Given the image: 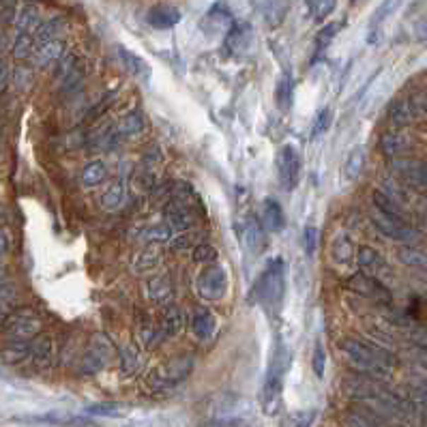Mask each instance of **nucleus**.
I'll list each match as a JSON object with an SVG mask.
<instances>
[{
  "mask_svg": "<svg viewBox=\"0 0 427 427\" xmlns=\"http://www.w3.org/2000/svg\"><path fill=\"white\" fill-rule=\"evenodd\" d=\"M112 354V344L105 335H95L93 337V344L88 346L86 354L82 356V372L86 374H95L99 372L103 365L107 363Z\"/></svg>",
  "mask_w": 427,
  "mask_h": 427,
  "instance_id": "9b49d317",
  "label": "nucleus"
},
{
  "mask_svg": "<svg viewBox=\"0 0 427 427\" xmlns=\"http://www.w3.org/2000/svg\"><path fill=\"white\" fill-rule=\"evenodd\" d=\"M118 354H120V370H123V374H136L138 372V368H140V358H138V354H136V350H131V348H120L118 350Z\"/></svg>",
  "mask_w": 427,
  "mask_h": 427,
  "instance_id": "79ce46f5",
  "label": "nucleus"
},
{
  "mask_svg": "<svg viewBox=\"0 0 427 427\" xmlns=\"http://www.w3.org/2000/svg\"><path fill=\"white\" fill-rule=\"evenodd\" d=\"M163 221L165 226H170L172 230H178V232H189L196 223V217L189 209L187 202L182 200H172L165 204L163 209Z\"/></svg>",
  "mask_w": 427,
  "mask_h": 427,
  "instance_id": "f8f14e48",
  "label": "nucleus"
},
{
  "mask_svg": "<svg viewBox=\"0 0 427 427\" xmlns=\"http://www.w3.org/2000/svg\"><path fill=\"white\" fill-rule=\"evenodd\" d=\"M174 236H172V228L170 226H151V228H144L142 232V240L146 242H153V245H161V242H170Z\"/></svg>",
  "mask_w": 427,
  "mask_h": 427,
  "instance_id": "4c0bfd02",
  "label": "nucleus"
},
{
  "mask_svg": "<svg viewBox=\"0 0 427 427\" xmlns=\"http://www.w3.org/2000/svg\"><path fill=\"white\" fill-rule=\"evenodd\" d=\"M391 170L406 182L408 187L427 194V163L416 159H391Z\"/></svg>",
  "mask_w": 427,
  "mask_h": 427,
  "instance_id": "423d86ee",
  "label": "nucleus"
},
{
  "mask_svg": "<svg viewBox=\"0 0 427 427\" xmlns=\"http://www.w3.org/2000/svg\"><path fill=\"white\" fill-rule=\"evenodd\" d=\"M292 86H294V82H292V76H290V74L281 76L279 82H277L275 101H277V107H279L281 112H288L290 105H292Z\"/></svg>",
  "mask_w": 427,
  "mask_h": 427,
  "instance_id": "72a5a7b5",
  "label": "nucleus"
},
{
  "mask_svg": "<svg viewBox=\"0 0 427 427\" xmlns=\"http://www.w3.org/2000/svg\"><path fill=\"white\" fill-rule=\"evenodd\" d=\"M333 7H335V0H320V3H318V11H316L318 20H324V18L333 11Z\"/></svg>",
  "mask_w": 427,
  "mask_h": 427,
  "instance_id": "6e6d98bb",
  "label": "nucleus"
},
{
  "mask_svg": "<svg viewBox=\"0 0 427 427\" xmlns=\"http://www.w3.org/2000/svg\"><path fill=\"white\" fill-rule=\"evenodd\" d=\"M159 329H161L163 337L176 335L182 329V314H180V310H176V308H172V305H170V308L159 318Z\"/></svg>",
  "mask_w": 427,
  "mask_h": 427,
  "instance_id": "c85d7f7f",
  "label": "nucleus"
},
{
  "mask_svg": "<svg viewBox=\"0 0 427 427\" xmlns=\"http://www.w3.org/2000/svg\"><path fill=\"white\" fill-rule=\"evenodd\" d=\"M242 245H245V250L254 256H260L267 245H269V238H267V228L262 226V221H258L256 217H245L240 219L238 228H236Z\"/></svg>",
  "mask_w": 427,
  "mask_h": 427,
  "instance_id": "0eeeda50",
  "label": "nucleus"
},
{
  "mask_svg": "<svg viewBox=\"0 0 427 427\" xmlns=\"http://www.w3.org/2000/svg\"><path fill=\"white\" fill-rule=\"evenodd\" d=\"M33 82V76L26 69H13V86L18 90H26Z\"/></svg>",
  "mask_w": 427,
  "mask_h": 427,
  "instance_id": "864d4df0",
  "label": "nucleus"
},
{
  "mask_svg": "<svg viewBox=\"0 0 427 427\" xmlns=\"http://www.w3.org/2000/svg\"><path fill=\"white\" fill-rule=\"evenodd\" d=\"M118 54H120V60H123L125 69H127L131 76H142V78L148 76V65L144 63V60H142L138 54H134V52H129V49H125V47H118Z\"/></svg>",
  "mask_w": 427,
  "mask_h": 427,
  "instance_id": "473e14b6",
  "label": "nucleus"
},
{
  "mask_svg": "<svg viewBox=\"0 0 427 427\" xmlns=\"http://www.w3.org/2000/svg\"><path fill=\"white\" fill-rule=\"evenodd\" d=\"M11 76H13V74L9 71V65L3 63V76H0V82H3V90L9 88V78H11Z\"/></svg>",
  "mask_w": 427,
  "mask_h": 427,
  "instance_id": "4d7b16f0",
  "label": "nucleus"
},
{
  "mask_svg": "<svg viewBox=\"0 0 427 427\" xmlns=\"http://www.w3.org/2000/svg\"><path fill=\"white\" fill-rule=\"evenodd\" d=\"M262 223L273 234H277L286 228V215H283V209L277 200L267 198L262 202Z\"/></svg>",
  "mask_w": 427,
  "mask_h": 427,
  "instance_id": "aec40b11",
  "label": "nucleus"
},
{
  "mask_svg": "<svg viewBox=\"0 0 427 427\" xmlns=\"http://www.w3.org/2000/svg\"><path fill=\"white\" fill-rule=\"evenodd\" d=\"M159 264V252H155V250H142V252H138L136 256H134V260H131V267H134V271L136 273H151L155 267Z\"/></svg>",
  "mask_w": 427,
  "mask_h": 427,
  "instance_id": "f704fd0d",
  "label": "nucleus"
},
{
  "mask_svg": "<svg viewBox=\"0 0 427 427\" xmlns=\"http://www.w3.org/2000/svg\"><path fill=\"white\" fill-rule=\"evenodd\" d=\"M116 97H118V93L116 90H112V93H107L105 97H103V101H99L90 112H88V116H86V123H93V120H97L101 114H105L107 110H110V105L116 101Z\"/></svg>",
  "mask_w": 427,
  "mask_h": 427,
  "instance_id": "49530a36",
  "label": "nucleus"
},
{
  "mask_svg": "<svg viewBox=\"0 0 427 427\" xmlns=\"http://www.w3.org/2000/svg\"><path fill=\"white\" fill-rule=\"evenodd\" d=\"M356 264L363 269V273H368V275H378L387 267L385 258L376 250H372V247H358V252H356Z\"/></svg>",
  "mask_w": 427,
  "mask_h": 427,
  "instance_id": "393cba45",
  "label": "nucleus"
},
{
  "mask_svg": "<svg viewBox=\"0 0 427 427\" xmlns=\"http://www.w3.org/2000/svg\"><path fill=\"white\" fill-rule=\"evenodd\" d=\"M49 354H52V339L49 337H37V339H33L30 358H33L35 365H45L49 361Z\"/></svg>",
  "mask_w": 427,
  "mask_h": 427,
  "instance_id": "58836bf2",
  "label": "nucleus"
},
{
  "mask_svg": "<svg viewBox=\"0 0 427 427\" xmlns=\"http://www.w3.org/2000/svg\"><path fill=\"white\" fill-rule=\"evenodd\" d=\"M37 22H39V11L33 5H26L22 11H18L13 26L18 28V33H30Z\"/></svg>",
  "mask_w": 427,
  "mask_h": 427,
  "instance_id": "e433bc0d",
  "label": "nucleus"
},
{
  "mask_svg": "<svg viewBox=\"0 0 427 427\" xmlns=\"http://www.w3.org/2000/svg\"><path fill=\"white\" fill-rule=\"evenodd\" d=\"M146 22L153 28L168 30V28H174L180 22V11L174 5H157V7L148 9Z\"/></svg>",
  "mask_w": 427,
  "mask_h": 427,
  "instance_id": "2eb2a0df",
  "label": "nucleus"
},
{
  "mask_svg": "<svg viewBox=\"0 0 427 427\" xmlns=\"http://www.w3.org/2000/svg\"><path fill=\"white\" fill-rule=\"evenodd\" d=\"M9 247H11V236H9V230L3 228V256L9 254Z\"/></svg>",
  "mask_w": 427,
  "mask_h": 427,
  "instance_id": "13d9d810",
  "label": "nucleus"
},
{
  "mask_svg": "<svg viewBox=\"0 0 427 427\" xmlns=\"http://www.w3.org/2000/svg\"><path fill=\"white\" fill-rule=\"evenodd\" d=\"M33 58H35V65L41 67V69H45L49 65H58L60 60L65 58V43L58 41V39L49 41V43H43V45L37 47Z\"/></svg>",
  "mask_w": 427,
  "mask_h": 427,
  "instance_id": "f3484780",
  "label": "nucleus"
},
{
  "mask_svg": "<svg viewBox=\"0 0 427 427\" xmlns=\"http://www.w3.org/2000/svg\"><path fill=\"white\" fill-rule=\"evenodd\" d=\"M144 294L159 305H168L174 296V286L168 277H153L144 283Z\"/></svg>",
  "mask_w": 427,
  "mask_h": 427,
  "instance_id": "4be33fe9",
  "label": "nucleus"
},
{
  "mask_svg": "<svg viewBox=\"0 0 427 427\" xmlns=\"http://www.w3.org/2000/svg\"><path fill=\"white\" fill-rule=\"evenodd\" d=\"M140 337H142V341H144L146 348H157L165 339L163 333H161V329H159V324L155 327L153 322H144L140 327Z\"/></svg>",
  "mask_w": 427,
  "mask_h": 427,
  "instance_id": "a19ab883",
  "label": "nucleus"
},
{
  "mask_svg": "<svg viewBox=\"0 0 427 427\" xmlns=\"http://www.w3.org/2000/svg\"><path fill=\"white\" fill-rule=\"evenodd\" d=\"M281 389H283V378L281 376H275V374H269L267 376V382L262 387V410L264 414H277L279 406H281Z\"/></svg>",
  "mask_w": 427,
  "mask_h": 427,
  "instance_id": "4468645a",
  "label": "nucleus"
},
{
  "mask_svg": "<svg viewBox=\"0 0 427 427\" xmlns=\"http://www.w3.org/2000/svg\"><path fill=\"white\" fill-rule=\"evenodd\" d=\"M127 198V189L123 182H114V185H110L105 189V194L101 196V206L107 209V211H116L118 206H123Z\"/></svg>",
  "mask_w": 427,
  "mask_h": 427,
  "instance_id": "2f4dec72",
  "label": "nucleus"
},
{
  "mask_svg": "<svg viewBox=\"0 0 427 427\" xmlns=\"http://www.w3.org/2000/svg\"><path fill=\"white\" fill-rule=\"evenodd\" d=\"M395 7H397V0H387V3H382L380 5V9L374 13V18H372V30L374 28H380V24L387 20V16L391 13V11H395Z\"/></svg>",
  "mask_w": 427,
  "mask_h": 427,
  "instance_id": "3c124183",
  "label": "nucleus"
},
{
  "mask_svg": "<svg viewBox=\"0 0 427 427\" xmlns=\"http://www.w3.org/2000/svg\"><path fill=\"white\" fill-rule=\"evenodd\" d=\"M3 329L7 339H30L41 331V318L33 310H18L13 314H5Z\"/></svg>",
  "mask_w": 427,
  "mask_h": 427,
  "instance_id": "39448f33",
  "label": "nucleus"
},
{
  "mask_svg": "<svg viewBox=\"0 0 427 427\" xmlns=\"http://www.w3.org/2000/svg\"><path fill=\"white\" fill-rule=\"evenodd\" d=\"M283 290H286V277H283V260L275 258L273 262H269V267L260 273V277L256 279L250 300L252 303H262L269 310H277L283 298Z\"/></svg>",
  "mask_w": 427,
  "mask_h": 427,
  "instance_id": "f03ea898",
  "label": "nucleus"
},
{
  "mask_svg": "<svg viewBox=\"0 0 427 427\" xmlns=\"http://www.w3.org/2000/svg\"><path fill=\"white\" fill-rule=\"evenodd\" d=\"M397 258H399L406 267L427 271V256H425L423 252H416V250H410V247H402V250L397 252Z\"/></svg>",
  "mask_w": 427,
  "mask_h": 427,
  "instance_id": "ea45409f",
  "label": "nucleus"
},
{
  "mask_svg": "<svg viewBox=\"0 0 427 427\" xmlns=\"http://www.w3.org/2000/svg\"><path fill=\"white\" fill-rule=\"evenodd\" d=\"M346 286H348V290H352L358 296H365V298H374L378 303H389L391 300V292L374 275H368V273L352 275Z\"/></svg>",
  "mask_w": 427,
  "mask_h": 427,
  "instance_id": "9d476101",
  "label": "nucleus"
},
{
  "mask_svg": "<svg viewBox=\"0 0 427 427\" xmlns=\"http://www.w3.org/2000/svg\"><path fill=\"white\" fill-rule=\"evenodd\" d=\"M252 45V26L250 24H234L226 39H223V52L228 56H242Z\"/></svg>",
  "mask_w": 427,
  "mask_h": 427,
  "instance_id": "ddd939ff",
  "label": "nucleus"
},
{
  "mask_svg": "<svg viewBox=\"0 0 427 427\" xmlns=\"http://www.w3.org/2000/svg\"><path fill=\"white\" fill-rule=\"evenodd\" d=\"M370 219H372L374 228H376L382 236H387V238H391V240L412 242V240L419 238V232H416L414 228H410L404 217H393V215H387V213H382V211H378V209H372V211H370Z\"/></svg>",
  "mask_w": 427,
  "mask_h": 427,
  "instance_id": "20e7f679",
  "label": "nucleus"
},
{
  "mask_svg": "<svg viewBox=\"0 0 427 427\" xmlns=\"http://www.w3.org/2000/svg\"><path fill=\"white\" fill-rule=\"evenodd\" d=\"M33 341L30 339H9L3 348V361L7 365H18L26 358H30Z\"/></svg>",
  "mask_w": 427,
  "mask_h": 427,
  "instance_id": "b1692460",
  "label": "nucleus"
},
{
  "mask_svg": "<svg viewBox=\"0 0 427 427\" xmlns=\"http://www.w3.org/2000/svg\"><path fill=\"white\" fill-rule=\"evenodd\" d=\"M192 372H194V358L192 356H174L151 372L148 387L153 391H168V389L180 385L185 378H189Z\"/></svg>",
  "mask_w": 427,
  "mask_h": 427,
  "instance_id": "7ed1b4c3",
  "label": "nucleus"
},
{
  "mask_svg": "<svg viewBox=\"0 0 427 427\" xmlns=\"http://www.w3.org/2000/svg\"><path fill=\"white\" fill-rule=\"evenodd\" d=\"M277 174L286 189H294L300 178V155L294 146H283L277 153Z\"/></svg>",
  "mask_w": 427,
  "mask_h": 427,
  "instance_id": "1a4fd4ad",
  "label": "nucleus"
},
{
  "mask_svg": "<svg viewBox=\"0 0 427 427\" xmlns=\"http://www.w3.org/2000/svg\"><path fill=\"white\" fill-rule=\"evenodd\" d=\"M344 427H374V423L361 414H348L344 419Z\"/></svg>",
  "mask_w": 427,
  "mask_h": 427,
  "instance_id": "5fc2aeb1",
  "label": "nucleus"
},
{
  "mask_svg": "<svg viewBox=\"0 0 427 427\" xmlns=\"http://www.w3.org/2000/svg\"><path fill=\"white\" fill-rule=\"evenodd\" d=\"M303 238H305V252H308V256H314L316 245H318V228L308 226L303 232Z\"/></svg>",
  "mask_w": 427,
  "mask_h": 427,
  "instance_id": "603ef678",
  "label": "nucleus"
},
{
  "mask_svg": "<svg viewBox=\"0 0 427 427\" xmlns=\"http://www.w3.org/2000/svg\"><path fill=\"white\" fill-rule=\"evenodd\" d=\"M142 129H144V118H142V114H140V112H129V114H125L123 118L118 120V125L112 127V136H114V140H116V144H118V142H123V140H127V138L138 136Z\"/></svg>",
  "mask_w": 427,
  "mask_h": 427,
  "instance_id": "dca6fc26",
  "label": "nucleus"
},
{
  "mask_svg": "<svg viewBox=\"0 0 427 427\" xmlns=\"http://www.w3.org/2000/svg\"><path fill=\"white\" fill-rule=\"evenodd\" d=\"M194 260H196V262H200V264L211 267V264L217 260V252H215V247H213V245H206V242H200V245L194 250Z\"/></svg>",
  "mask_w": 427,
  "mask_h": 427,
  "instance_id": "de8ad7c7",
  "label": "nucleus"
},
{
  "mask_svg": "<svg viewBox=\"0 0 427 427\" xmlns=\"http://www.w3.org/2000/svg\"><path fill=\"white\" fill-rule=\"evenodd\" d=\"M331 258L335 264H350L352 258H356L354 242L346 232H337L331 240Z\"/></svg>",
  "mask_w": 427,
  "mask_h": 427,
  "instance_id": "6ab92c4d",
  "label": "nucleus"
},
{
  "mask_svg": "<svg viewBox=\"0 0 427 427\" xmlns=\"http://www.w3.org/2000/svg\"><path fill=\"white\" fill-rule=\"evenodd\" d=\"M363 168H365V148L356 146V148H352V151L348 153V157H346V161H344V168H341L344 178H346V180H356V178L361 176Z\"/></svg>",
  "mask_w": 427,
  "mask_h": 427,
  "instance_id": "bb28decb",
  "label": "nucleus"
},
{
  "mask_svg": "<svg viewBox=\"0 0 427 427\" xmlns=\"http://www.w3.org/2000/svg\"><path fill=\"white\" fill-rule=\"evenodd\" d=\"M312 421H314V412L310 410V412H292V414H288L283 421H281V425L279 427H312Z\"/></svg>",
  "mask_w": 427,
  "mask_h": 427,
  "instance_id": "37998d69",
  "label": "nucleus"
},
{
  "mask_svg": "<svg viewBox=\"0 0 427 427\" xmlns=\"http://www.w3.org/2000/svg\"><path fill=\"white\" fill-rule=\"evenodd\" d=\"M107 178V165L103 161H93L80 172V185L82 187H97Z\"/></svg>",
  "mask_w": 427,
  "mask_h": 427,
  "instance_id": "a878e982",
  "label": "nucleus"
},
{
  "mask_svg": "<svg viewBox=\"0 0 427 427\" xmlns=\"http://www.w3.org/2000/svg\"><path fill=\"white\" fill-rule=\"evenodd\" d=\"M63 28H65V22L60 20V18H52V20H47V22H41V24L37 26V30H35V41H37L39 45L49 43V41H56V37L63 33Z\"/></svg>",
  "mask_w": 427,
  "mask_h": 427,
  "instance_id": "cd10ccee",
  "label": "nucleus"
},
{
  "mask_svg": "<svg viewBox=\"0 0 427 427\" xmlns=\"http://www.w3.org/2000/svg\"><path fill=\"white\" fill-rule=\"evenodd\" d=\"M88 414L93 416H105V419H120L129 412V408L125 404H116V402H101V404H93L86 408Z\"/></svg>",
  "mask_w": 427,
  "mask_h": 427,
  "instance_id": "c756f323",
  "label": "nucleus"
},
{
  "mask_svg": "<svg viewBox=\"0 0 427 427\" xmlns=\"http://www.w3.org/2000/svg\"><path fill=\"white\" fill-rule=\"evenodd\" d=\"M337 30H339V24H327V26L318 33V37H316V58H320L322 49L329 47V43L333 41V37L337 35Z\"/></svg>",
  "mask_w": 427,
  "mask_h": 427,
  "instance_id": "c03bdc74",
  "label": "nucleus"
},
{
  "mask_svg": "<svg viewBox=\"0 0 427 427\" xmlns=\"http://www.w3.org/2000/svg\"><path fill=\"white\" fill-rule=\"evenodd\" d=\"M288 9H290L288 0H267V5H264L267 24H269V26H279V24L286 20Z\"/></svg>",
  "mask_w": 427,
  "mask_h": 427,
  "instance_id": "7c9ffc66",
  "label": "nucleus"
},
{
  "mask_svg": "<svg viewBox=\"0 0 427 427\" xmlns=\"http://www.w3.org/2000/svg\"><path fill=\"white\" fill-rule=\"evenodd\" d=\"M192 331H194V335H196L198 339H202V341H209V339L215 335V331H217V320H215V316L211 314V310H206V308H196V312H194V316H192Z\"/></svg>",
  "mask_w": 427,
  "mask_h": 427,
  "instance_id": "a211bd4d",
  "label": "nucleus"
},
{
  "mask_svg": "<svg viewBox=\"0 0 427 427\" xmlns=\"http://www.w3.org/2000/svg\"><path fill=\"white\" fill-rule=\"evenodd\" d=\"M329 123H331V110H329V107H322V110L316 114V118H314V125H312V140L318 138L320 134H324L327 127H329Z\"/></svg>",
  "mask_w": 427,
  "mask_h": 427,
  "instance_id": "09e8293b",
  "label": "nucleus"
},
{
  "mask_svg": "<svg viewBox=\"0 0 427 427\" xmlns=\"http://www.w3.org/2000/svg\"><path fill=\"white\" fill-rule=\"evenodd\" d=\"M312 368H314V374H316L318 378H324V370H327V352H324V348H322L320 341H318L316 348H314Z\"/></svg>",
  "mask_w": 427,
  "mask_h": 427,
  "instance_id": "8fccbe9b",
  "label": "nucleus"
},
{
  "mask_svg": "<svg viewBox=\"0 0 427 427\" xmlns=\"http://www.w3.org/2000/svg\"><path fill=\"white\" fill-rule=\"evenodd\" d=\"M35 35L30 33H18L13 37V43H11V54L16 58H28L33 52H35Z\"/></svg>",
  "mask_w": 427,
  "mask_h": 427,
  "instance_id": "c9c22d12",
  "label": "nucleus"
},
{
  "mask_svg": "<svg viewBox=\"0 0 427 427\" xmlns=\"http://www.w3.org/2000/svg\"><path fill=\"white\" fill-rule=\"evenodd\" d=\"M198 288H200V294L209 300H219L226 296L228 292V273L223 267L219 264H211L206 267L202 273H200V279H198Z\"/></svg>",
  "mask_w": 427,
  "mask_h": 427,
  "instance_id": "6e6552de",
  "label": "nucleus"
},
{
  "mask_svg": "<svg viewBox=\"0 0 427 427\" xmlns=\"http://www.w3.org/2000/svg\"><path fill=\"white\" fill-rule=\"evenodd\" d=\"M200 245V240H198V234L196 232H185V234H180V236H176V238H172V247L176 250V252H185V250H196Z\"/></svg>",
  "mask_w": 427,
  "mask_h": 427,
  "instance_id": "a18cd8bd",
  "label": "nucleus"
},
{
  "mask_svg": "<svg viewBox=\"0 0 427 427\" xmlns=\"http://www.w3.org/2000/svg\"><path fill=\"white\" fill-rule=\"evenodd\" d=\"M339 352L354 370L368 376H385L397 365V356L389 348L372 339L346 337L339 341Z\"/></svg>",
  "mask_w": 427,
  "mask_h": 427,
  "instance_id": "f257e3e1",
  "label": "nucleus"
},
{
  "mask_svg": "<svg viewBox=\"0 0 427 427\" xmlns=\"http://www.w3.org/2000/svg\"><path fill=\"white\" fill-rule=\"evenodd\" d=\"M408 148H410V144H408V138H404L399 131H387V134H382V138H380V151H382V155L385 157H389V159H399V157H404L406 153H408Z\"/></svg>",
  "mask_w": 427,
  "mask_h": 427,
  "instance_id": "412c9836",
  "label": "nucleus"
},
{
  "mask_svg": "<svg viewBox=\"0 0 427 427\" xmlns=\"http://www.w3.org/2000/svg\"><path fill=\"white\" fill-rule=\"evenodd\" d=\"M387 118H389V123H391L393 127L399 129V127L410 125L412 120L416 118V114H414V110H412V105H410L408 99H399V101H393V103L389 105Z\"/></svg>",
  "mask_w": 427,
  "mask_h": 427,
  "instance_id": "5701e85b",
  "label": "nucleus"
}]
</instances>
